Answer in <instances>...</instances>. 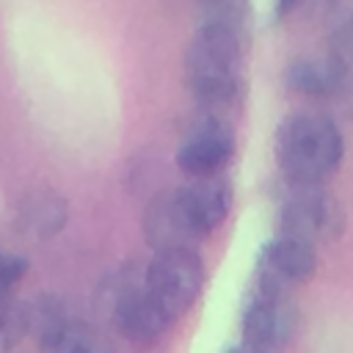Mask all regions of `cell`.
<instances>
[{"label":"cell","mask_w":353,"mask_h":353,"mask_svg":"<svg viewBox=\"0 0 353 353\" xmlns=\"http://www.w3.org/2000/svg\"><path fill=\"white\" fill-rule=\"evenodd\" d=\"M185 83L204 116L226 119L245 91V33L199 22L185 50Z\"/></svg>","instance_id":"cell-1"},{"label":"cell","mask_w":353,"mask_h":353,"mask_svg":"<svg viewBox=\"0 0 353 353\" xmlns=\"http://www.w3.org/2000/svg\"><path fill=\"white\" fill-rule=\"evenodd\" d=\"M273 154L290 185H312L331 176L342 157L345 141L339 127L320 113H292L276 127Z\"/></svg>","instance_id":"cell-2"},{"label":"cell","mask_w":353,"mask_h":353,"mask_svg":"<svg viewBox=\"0 0 353 353\" xmlns=\"http://www.w3.org/2000/svg\"><path fill=\"white\" fill-rule=\"evenodd\" d=\"M143 268L146 265L135 262L116 268L102 279L94 298L97 314L105 320V325H110L119 336L138 345L154 342L171 325V320L157 309V303L146 292Z\"/></svg>","instance_id":"cell-3"},{"label":"cell","mask_w":353,"mask_h":353,"mask_svg":"<svg viewBox=\"0 0 353 353\" xmlns=\"http://www.w3.org/2000/svg\"><path fill=\"white\" fill-rule=\"evenodd\" d=\"M143 281L157 309L174 323L199 298L204 287V265L193 248L157 251L154 259L143 268Z\"/></svg>","instance_id":"cell-4"},{"label":"cell","mask_w":353,"mask_h":353,"mask_svg":"<svg viewBox=\"0 0 353 353\" xmlns=\"http://www.w3.org/2000/svg\"><path fill=\"white\" fill-rule=\"evenodd\" d=\"M301 323L298 303L290 292L254 284L243 301L240 336L243 350H273L287 345Z\"/></svg>","instance_id":"cell-5"},{"label":"cell","mask_w":353,"mask_h":353,"mask_svg":"<svg viewBox=\"0 0 353 353\" xmlns=\"http://www.w3.org/2000/svg\"><path fill=\"white\" fill-rule=\"evenodd\" d=\"M28 303V336H36V345L50 353H94L105 350L108 342L102 334L72 314L69 306L55 295H39Z\"/></svg>","instance_id":"cell-6"},{"label":"cell","mask_w":353,"mask_h":353,"mask_svg":"<svg viewBox=\"0 0 353 353\" xmlns=\"http://www.w3.org/2000/svg\"><path fill=\"white\" fill-rule=\"evenodd\" d=\"M345 229V210L334 193L312 185H292L279 207V232L309 240V243H331Z\"/></svg>","instance_id":"cell-7"},{"label":"cell","mask_w":353,"mask_h":353,"mask_svg":"<svg viewBox=\"0 0 353 353\" xmlns=\"http://www.w3.org/2000/svg\"><path fill=\"white\" fill-rule=\"evenodd\" d=\"M317 273V248L309 240L279 232L262 243L254 262V284L292 292L295 287L312 281Z\"/></svg>","instance_id":"cell-8"},{"label":"cell","mask_w":353,"mask_h":353,"mask_svg":"<svg viewBox=\"0 0 353 353\" xmlns=\"http://www.w3.org/2000/svg\"><path fill=\"white\" fill-rule=\"evenodd\" d=\"M234 130L229 119L221 116H201L196 127L188 130L182 143L176 146V165L188 176H207L221 174L234 154Z\"/></svg>","instance_id":"cell-9"},{"label":"cell","mask_w":353,"mask_h":353,"mask_svg":"<svg viewBox=\"0 0 353 353\" xmlns=\"http://www.w3.org/2000/svg\"><path fill=\"white\" fill-rule=\"evenodd\" d=\"M143 237L154 251H168V248H193L196 243L204 240V234L196 229V223L190 221L179 190H163L157 193L146 210H143Z\"/></svg>","instance_id":"cell-10"},{"label":"cell","mask_w":353,"mask_h":353,"mask_svg":"<svg viewBox=\"0 0 353 353\" xmlns=\"http://www.w3.org/2000/svg\"><path fill=\"white\" fill-rule=\"evenodd\" d=\"M179 199L190 215V221L196 223V229L207 237L210 232H215L229 210H232V182L223 174H207V176H193L188 185H179Z\"/></svg>","instance_id":"cell-11"},{"label":"cell","mask_w":353,"mask_h":353,"mask_svg":"<svg viewBox=\"0 0 353 353\" xmlns=\"http://www.w3.org/2000/svg\"><path fill=\"white\" fill-rule=\"evenodd\" d=\"M69 218L66 199L50 188H33L19 196L14 207V229L30 243H44L55 237Z\"/></svg>","instance_id":"cell-12"},{"label":"cell","mask_w":353,"mask_h":353,"mask_svg":"<svg viewBox=\"0 0 353 353\" xmlns=\"http://www.w3.org/2000/svg\"><path fill=\"white\" fill-rule=\"evenodd\" d=\"M347 77V66L328 55V58H298L292 61L287 69H284V83L287 88L298 91V94H306V97H331L342 88Z\"/></svg>","instance_id":"cell-13"},{"label":"cell","mask_w":353,"mask_h":353,"mask_svg":"<svg viewBox=\"0 0 353 353\" xmlns=\"http://www.w3.org/2000/svg\"><path fill=\"white\" fill-rule=\"evenodd\" d=\"M28 336V303L11 295L0 298V353Z\"/></svg>","instance_id":"cell-14"},{"label":"cell","mask_w":353,"mask_h":353,"mask_svg":"<svg viewBox=\"0 0 353 353\" xmlns=\"http://www.w3.org/2000/svg\"><path fill=\"white\" fill-rule=\"evenodd\" d=\"M28 273V259L11 251H0V298L11 295L14 287L25 279Z\"/></svg>","instance_id":"cell-15"},{"label":"cell","mask_w":353,"mask_h":353,"mask_svg":"<svg viewBox=\"0 0 353 353\" xmlns=\"http://www.w3.org/2000/svg\"><path fill=\"white\" fill-rule=\"evenodd\" d=\"M334 58H339L347 69L353 66V17L347 22L339 25V30L334 33V50H331Z\"/></svg>","instance_id":"cell-16"},{"label":"cell","mask_w":353,"mask_h":353,"mask_svg":"<svg viewBox=\"0 0 353 353\" xmlns=\"http://www.w3.org/2000/svg\"><path fill=\"white\" fill-rule=\"evenodd\" d=\"M298 3H301V0H273V11H270V17H273V19H284Z\"/></svg>","instance_id":"cell-17"}]
</instances>
